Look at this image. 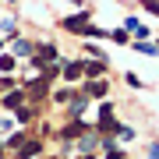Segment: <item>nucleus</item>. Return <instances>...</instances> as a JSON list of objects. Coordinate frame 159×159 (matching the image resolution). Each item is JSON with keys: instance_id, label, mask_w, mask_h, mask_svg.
I'll return each instance as SVG.
<instances>
[{"instance_id": "39448f33", "label": "nucleus", "mask_w": 159, "mask_h": 159, "mask_svg": "<svg viewBox=\"0 0 159 159\" xmlns=\"http://www.w3.org/2000/svg\"><path fill=\"white\" fill-rule=\"evenodd\" d=\"M46 89H50V74H39L35 81H29L25 92H32V96H46Z\"/></svg>"}, {"instance_id": "4468645a", "label": "nucleus", "mask_w": 159, "mask_h": 159, "mask_svg": "<svg viewBox=\"0 0 159 159\" xmlns=\"http://www.w3.org/2000/svg\"><path fill=\"white\" fill-rule=\"evenodd\" d=\"M14 113H18V124H29V120H32V110H21V106H18Z\"/></svg>"}, {"instance_id": "9b49d317", "label": "nucleus", "mask_w": 159, "mask_h": 159, "mask_svg": "<svg viewBox=\"0 0 159 159\" xmlns=\"http://www.w3.org/2000/svg\"><path fill=\"white\" fill-rule=\"evenodd\" d=\"M18 67V57H11V53H0V71H4V74H11Z\"/></svg>"}, {"instance_id": "0eeeda50", "label": "nucleus", "mask_w": 159, "mask_h": 159, "mask_svg": "<svg viewBox=\"0 0 159 159\" xmlns=\"http://www.w3.org/2000/svg\"><path fill=\"white\" fill-rule=\"evenodd\" d=\"M85 102H89V96H85V92H74V96H71V117H81Z\"/></svg>"}, {"instance_id": "6ab92c4d", "label": "nucleus", "mask_w": 159, "mask_h": 159, "mask_svg": "<svg viewBox=\"0 0 159 159\" xmlns=\"http://www.w3.org/2000/svg\"><path fill=\"white\" fill-rule=\"evenodd\" d=\"M148 156H152V159H159V142H156V145H148Z\"/></svg>"}, {"instance_id": "dca6fc26", "label": "nucleus", "mask_w": 159, "mask_h": 159, "mask_svg": "<svg viewBox=\"0 0 159 159\" xmlns=\"http://www.w3.org/2000/svg\"><path fill=\"white\" fill-rule=\"evenodd\" d=\"M142 4H145L148 14H159V0H142Z\"/></svg>"}, {"instance_id": "f8f14e48", "label": "nucleus", "mask_w": 159, "mask_h": 159, "mask_svg": "<svg viewBox=\"0 0 159 159\" xmlns=\"http://www.w3.org/2000/svg\"><path fill=\"white\" fill-rule=\"evenodd\" d=\"M110 39H113V43H120V46H127V43H131V35H127L124 29H113V32H110Z\"/></svg>"}, {"instance_id": "6e6552de", "label": "nucleus", "mask_w": 159, "mask_h": 159, "mask_svg": "<svg viewBox=\"0 0 159 159\" xmlns=\"http://www.w3.org/2000/svg\"><path fill=\"white\" fill-rule=\"evenodd\" d=\"M99 131H106V134H117L120 124H117V117L110 113V117H99Z\"/></svg>"}, {"instance_id": "f3484780", "label": "nucleus", "mask_w": 159, "mask_h": 159, "mask_svg": "<svg viewBox=\"0 0 159 159\" xmlns=\"http://www.w3.org/2000/svg\"><path fill=\"white\" fill-rule=\"evenodd\" d=\"M127 85H131V89H142V78H138V74H131V71H127Z\"/></svg>"}, {"instance_id": "20e7f679", "label": "nucleus", "mask_w": 159, "mask_h": 159, "mask_svg": "<svg viewBox=\"0 0 159 159\" xmlns=\"http://www.w3.org/2000/svg\"><path fill=\"white\" fill-rule=\"evenodd\" d=\"M85 74H89V78L106 74V57H92V60H85Z\"/></svg>"}, {"instance_id": "2eb2a0df", "label": "nucleus", "mask_w": 159, "mask_h": 159, "mask_svg": "<svg viewBox=\"0 0 159 159\" xmlns=\"http://www.w3.org/2000/svg\"><path fill=\"white\" fill-rule=\"evenodd\" d=\"M71 96H74V92H67V89H60V92H53V99H57V102H71Z\"/></svg>"}, {"instance_id": "9d476101", "label": "nucleus", "mask_w": 159, "mask_h": 159, "mask_svg": "<svg viewBox=\"0 0 159 159\" xmlns=\"http://www.w3.org/2000/svg\"><path fill=\"white\" fill-rule=\"evenodd\" d=\"M25 142H29V138H25L21 131H18V134H11V138L4 142V148H14V152H21V148H25Z\"/></svg>"}, {"instance_id": "7ed1b4c3", "label": "nucleus", "mask_w": 159, "mask_h": 159, "mask_svg": "<svg viewBox=\"0 0 159 159\" xmlns=\"http://www.w3.org/2000/svg\"><path fill=\"white\" fill-rule=\"evenodd\" d=\"M89 25V11H81V14H71V18H64V29L67 32H81Z\"/></svg>"}, {"instance_id": "423d86ee", "label": "nucleus", "mask_w": 159, "mask_h": 159, "mask_svg": "<svg viewBox=\"0 0 159 159\" xmlns=\"http://www.w3.org/2000/svg\"><path fill=\"white\" fill-rule=\"evenodd\" d=\"M25 96H29L25 89H18V92H7V96H4V106H7V110H18V106L25 102Z\"/></svg>"}, {"instance_id": "f03ea898", "label": "nucleus", "mask_w": 159, "mask_h": 159, "mask_svg": "<svg viewBox=\"0 0 159 159\" xmlns=\"http://www.w3.org/2000/svg\"><path fill=\"white\" fill-rule=\"evenodd\" d=\"M60 74H64V81H78L81 74H85V60H74V64H60Z\"/></svg>"}, {"instance_id": "412c9836", "label": "nucleus", "mask_w": 159, "mask_h": 159, "mask_svg": "<svg viewBox=\"0 0 159 159\" xmlns=\"http://www.w3.org/2000/svg\"><path fill=\"white\" fill-rule=\"evenodd\" d=\"M18 159H32V156H18Z\"/></svg>"}, {"instance_id": "a211bd4d", "label": "nucleus", "mask_w": 159, "mask_h": 159, "mask_svg": "<svg viewBox=\"0 0 159 159\" xmlns=\"http://www.w3.org/2000/svg\"><path fill=\"white\" fill-rule=\"evenodd\" d=\"M117 134H120V138L127 142V138H134V127H124V124H120V131H117Z\"/></svg>"}, {"instance_id": "ddd939ff", "label": "nucleus", "mask_w": 159, "mask_h": 159, "mask_svg": "<svg viewBox=\"0 0 159 159\" xmlns=\"http://www.w3.org/2000/svg\"><path fill=\"white\" fill-rule=\"evenodd\" d=\"M134 50H138V53H159V46H152V43H142V39H138V43H134Z\"/></svg>"}, {"instance_id": "4be33fe9", "label": "nucleus", "mask_w": 159, "mask_h": 159, "mask_svg": "<svg viewBox=\"0 0 159 159\" xmlns=\"http://www.w3.org/2000/svg\"><path fill=\"white\" fill-rule=\"evenodd\" d=\"M74 4H81V0H74Z\"/></svg>"}, {"instance_id": "aec40b11", "label": "nucleus", "mask_w": 159, "mask_h": 159, "mask_svg": "<svg viewBox=\"0 0 159 159\" xmlns=\"http://www.w3.org/2000/svg\"><path fill=\"white\" fill-rule=\"evenodd\" d=\"M0 156H4V142H0Z\"/></svg>"}, {"instance_id": "f257e3e1", "label": "nucleus", "mask_w": 159, "mask_h": 159, "mask_svg": "<svg viewBox=\"0 0 159 159\" xmlns=\"http://www.w3.org/2000/svg\"><path fill=\"white\" fill-rule=\"evenodd\" d=\"M81 92H85L89 99H106V92H110V85H106V78H102V81H99V78H89L85 85H81Z\"/></svg>"}, {"instance_id": "1a4fd4ad", "label": "nucleus", "mask_w": 159, "mask_h": 159, "mask_svg": "<svg viewBox=\"0 0 159 159\" xmlns=\"http://www.w3.org/2000/svg\"><path fill=\"white\" fill-rule=\"evenodd\" d=\"M32 53H35V46H32V43L14 39V57H32Z\"/></svg>"}]
</instances>
